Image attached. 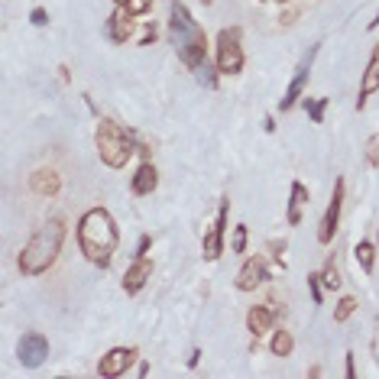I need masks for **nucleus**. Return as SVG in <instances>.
Instances as JSON below:
<instances>
[{
	"mask_svg": "<svg viewBox=\"0 0 379 379\" xmlns=\"http://www.w3.org/2000/svg\"><path fill=\"white\" fill-rule=\"evenodd\" d=\"M270 350H272V357H292V350H295V337H292L285 328H282V330H272Z\"/></svg>",
	"mask_w": 379,
	"mask_h": 379,
	"instance_id": "6ab92c4d",
	"label": "nucleus"
},
{
	"mask_svg": "<svg viewBox=\"0 0 379 379\" xmlns=\"http://www.w3.org/2000/svg\"><path fill=\"white\" fill-rule=\"evenodd\" d=\"M321 282H324V289H328V292H337V289H340V272H337V266H334V260L324 263Z\"/></svg>",
	"mask_w": 379,
	"mask_h": 379,
	"instance_id": "4be33fe9",
	"label": "nucleus"
},
{
	"mask_svg": "<svg viewBox=\"0 0 379 379\" xmlns=\"http://www.w3.org/2000/svg\"><path fill=\"white\" fill-rule=\"evenodd\" d=\"M152 247V237H140V247H136V256H146Z\"/></svg>",
	"mask_w": 379,
	"mask_h": 379,
	"instance_id": "c756f323",
	"label": "nucleus"
},
{
	"mask_svg": "<svg viewBox=\"0 0 379 379\" xmlns=\"http://www.w3.org/2000/svg\"><path fill=\"white\" fill-rule=\"evenodd\" d=\"M308 204V188L301 182H292V198H289V224L299 227L301 224V208Z\"/></svg>",
	"mask_w": 379,
	"mask_h": 379,
	"instance_id": "a211bd4d",
	"label": "nucleus"
},
{
	"mask_svg": "<svg viewBox=\"0 0 379 379\" xmlns=\"http://www.w3.org/2000/svg\"><path fill=\"white\" fill-rule=\"evenodd\" d=\"M276 3H292V0H276Z\"/></svg>",
	"mask_w": 379,
	"mask_h": 379,
	"instance_id": "c9c22d12",
	"label": "nucleus"
},
{
	"mask_svg": "<svg viewBox=\"0 0 379 379\" xmlns=\"http://www.w3.org/2000/svg\"><path fill=\"white\" fill-rule=\"evenodd\" d=\"M344 191H347V185H344V179H337V182H334V195H330V204H328V211H324V218H321V227H318V243H324V247H328L330 240H334V233H337L340 211H344Z\"/></svg>",
	"mask_w": 379,
	"mask_h": 379,
	"instance_id": "9d476101",
	"label": "nucleus"
},
{
	"mask_svg": "<svg viewBox=\"0 0 379 379\" xmlns=\"http://www.w3.org/2000/svg\"><path fill=\"white\" fill-rule=\"evenodd\" d=\"M344 369H347L350 379H357V363H353V353H347V367H344Z\"/></svg>",
	"mask_w": 379,
	"mask_h": 379,
	"instance_id": "7c9ffc66",
	"label": "nucleus"
},
{
	"mask_svg": "<svg viewBox=\"0 0 379 379\" xmlns=\"http://www.w3.org/2000/svg\"><path fill=\"white\" fill-rule=\"evenodd\" d=\"M243 33L240 26H230V30H220L218 33V71L220 75H240L243 71Z\"/></svg>",
	"mask_w": 379,
	"mask_h": 379,
	"instance_id": "39448f33",
	"label": "nucleus"
},
{
	"mask_svg": "<svg viewBox=\"0 0 379 379\" xmlns=\"http://www.w3.org/2000/svg\"><path fill=\"white\" fill-rule=\"evenodd\" d=\"M30 188L39 195V198H55L62 191V175L55 169H36L30 175Z\"/></svg>",
	"mask_w": 379,
	"mask_h": 379,
	"instance_id": "2eb2a0df",
	"label": "nucleus"
},
{
	"mask_svg": "<svg viewBox=\"0 0 379 379\" xmlns=\"http://www.w3.org/2000/svg\"><path fill=\"white\" fill-rule=\"evenodd\" d=\"M49 357V337L42 330H26L20 340H17V360H20L26 369H39Z\"/></svg>",
	"mask_w": 379,
	"mask_h": 379,
	"instance_id": "0eeeda50",
	"label": "nucleus"
},
{
	"mask_svg": "<svg viewBox=\"0 0 379 379\" xmlns=\"http://www.w3.org/2000/svg\"><path fill=\"white\" fill-rule=\"evenodd\" d=\"M305 110H308L311 123H324V110H328V98H315V100H305Z\"/></svg>",
	"mask_w": 379,
	"mask_h": 379,
	"instance_id": "5701e85b",
	"label": "nucleus"
},
{
	"mask_svg": "<svg viewBox=\"0 0 379 379\" xmlns=\"http://www.w3.org/2000/svg\"><path fill=\"white\" fill-rule=\"evenodd\" d=\"M104 36H107L110 42H117V46H123V42L130 39V20H127V10H123V7L110 13V20L104 23Z\"/></svg>",
	"mask_w": 379,
	"mask_h": 379,
	"instance_id": "f3484780",
	"label": "nucleus"
},
{
	"mask_svg": "<svg viewBox=\"0 0 379 379\" xmlns=\"http://www.w3.org/2000/svg\"><path fill=\"white\" fill-rule=\"evenodd\" d=\"M136 357H140V350H136V347H114V350H107V353L100 357V363H98V376H104V379L127 376V369L136 363Z\"/></svg>",
	"mask_w": 379,
	"mask_h": 379,
	"instance_id": "1a4fd4ad",
	"label": "nucleus"
},
{
	"mask_svg": "<svg viewBox=\"0 0 379 379\" xmlns=\"http://www.w3.org/2000/svg\"><path fill=\"white\" fill-rule=\"evenodd\" d=\"M272 324H276V311L266 308V305H253L247 311V330L253 337H263V334H270Z\"/></svg>",
	"mask_w": 379,
	"mask_h": 379,
	"instance_id": "dca6fc26",
	"label": "nucleus"
},
{
	"mask_svg": "<svg viewBox=\"0 0 379 379\" xmlns=\"http://www.w3.org/2000/svg\"><path fill=\"white\" fill-rule=\"evenodd\" d=\"M247 237H249L247 224H237V227H233V243H230V249H233V253H243V249H247Z\"/></svg>",
	"mask_w": 379,
	"mask_h": 379,
	"instance_id": "393cba45",
	"label": "nucleus"
},
{
	"mask_svg": "<svg viewBox=\"0 0 379 379\" xmlns=\"http://www.w3.org/2000/svg\"><path fill=\"white\" fill-rule=\"evenodd\" d=\"M30 23H33V26H46V23H49V13L42 10V7H33V10H30Z\"/></svg>",
	"mask_w": 379,
	"mask_h": 379,
	"instance_id": "cd10ccee",
	"label": "nucleus"
},
{
	"mask_svg": "<svg viewBox=\"0 0 379 379\" xmlns=\"http://www.w3.org/2000/svg\"><path fill=\"white\" fill-rule=\"evenodd\" d=\"M127 17H143V13L152 10V0H127Z\"/></svg>",
	"mask_w": 379,
	"mask_h": 379,
	"instance_id": "a878e982",
	"label": "nucleus"
},
{
	"mask_svg": "<svg viewBox=\"0 0 379 379\" xmlns=\"http://www.w3.org/2000/svg\"><path fill=\"white\" fill-rule=\"evenodd\" d=\"M152 39H156V26H146V30L140 33V46H150Z\"/></svg>",
	"mask_w": 379,
	"mask_h": 379,
	"instance_id": "c85d7f7f",
	"label": "nucleus"
},
{
	"mask_svg": "<svg viewBox=\"0 0 379 379\" xmlns=\"http://www.w3.org/2000/svg\"><path fill=\"white\" fill-rule=\"evenodd\" d=\"M367 162L373 169H379V133H373L367 140Z\"/></svg>",
	"mask_w": 379,
	"mask_h": 379,
	"instance_id": "bb28decb",
	"label": "nucleus"
},
{
	"mask_svg": "<svg viewBox=\"0 0 379 379\" xmlns=\"http://www.w3.org/2000/svg\"><path fill=\"white\" fill-rule=\"evenodd\" d=\"M308 292H311V301H315V305L324 301V282H321V272H308Z\"/></svg>",
	"mask_w": 379,
	"mask_h": 379,
	"instance_id": "b1692460",
	"label": "nucleus"
},
{
	"mask_svg": "<svg viewBox=\"0 0 379 379\" xmlns=\"http://www.w3.org/2000/svg\"><path fill=\"white\" fill-rule=\"evenodd\" d=\"M227 220H230V198H220L218 218L211 224V230L201 240V256L208 263H218L220 253H224V237H227Z\"/></svg>",
	"mask_w": 379,
	"mask_h": 379,
	"instance_id": "423d86ee",
	"label": "nucleus"
},
{
	"mask_svg": "<svg viewBox=\"0 0 379 379\" xmlns=\"http://www.w3.org/2000/svg\"><path fill=\"white\" fill-rule=\"evenodd\" d=\"M150 279H152V260L150 256H136V260L130 263V270L123 272V292H127V295H136Z\"/></svg>",
	"mask_w": 379,
	"mask_h": 379,
	"instance_id": "ddd939ff",
	"label": "nucleus"
},
{
	"mask_svg": "<svg viewBox=\"0 0 379 379\" xmlns=\"http://www.w3.org/2000/svg\"><path fill=\"white\" fill-rule=\"evenodd\" d=\"M353 256H357L360 270H363V272H373V263H376V247H373L369 240H360L357 247H353Z\"/></svg>",
	"mask_w": 379,
	"mask_h": 379,
	"instance_id": "aec40b11",
	"label": "nucleus"
},
{
	"mask_svg": "<svg viewBox=\"0 0 379 379\" xmlns=\"http://www.w3.org/2000/svg\"><path fill=\"white\" fill-rule=\"evenodd\" d=\"M376 26H379V10H376V17L369 20V30H376Z\"/></svg>",
	"mask_w": 379,
	"mask_h": 379,
	"instance_id": "72a5a7b5",
	"label": "nucleus"
},
{
	"mask_svg": "<svg viewBox=\"0 0 379 379\" xmlns=\"http://www.w3.org/2000/svg\"><path fill=\"white\" fill-rule=\"evenodd\" d=\"M266 279H270L266 260H263V256H249V260L240 266V272H237V289L240 292H253L256 285H263Z\"/></svg>",
	"mask_w": 379,
	"mask_h": 379,
	"instance_id": "9b49d317",
	"label": "nucleus"
},
{
	"mask_svg": "<svg viewBox=\"0 0 379 379\" xmlns=\"http://www.w3.org/2000/svg\"><path fill=\"white\" fill-rule=\"evenodd\" d=\"M263 127H266V133H272V130H276V120L266 117V120H263Z\"/></svg>",
	"mask_w": 379,
	"mask_h": 379,
	"instance_id": "473e14b6",
	"label": "nucleus"
},
{
	"mask_svg": "<svg viewBox=\"0 0 379 379\" xmlns=\"http://www.w3.org/2000/svg\"><path fill=\"white\" fill-rule=\"evenodd\" d=\"M198 363H201V350H191V357H188V367H191V369H198Z\"/></svg>",
	"mask_w": 379,
	"mask_h": 379,
	"instance_id": "2f4dec72",
	"label": "nucleus"
},
{
	"mask_svg": "<svg viewBox=\"0 0 379 379\" xmlns=\"http://www.w3.org/2000/svg\"><path fill=\"white\" fill-rule=\"evenodd\" d=\"M357 308H360V301L353 299V295H344V299L337 301V308H334V324H344Z\"/></svg>",
	"mask_w": 379,
	"mask_h": 379,
	"instance_id": "412c9836",
	"label": "nucleus"
},
{
	"mask_svg": "<svg viewBox=\"0 0 379 379\" xmlns=\"http://www.w3.org/2000/svg\"><path fill=\"white\" fill-rule=\"evenodd\" d=\"M379 91V42L373 46V55L367 62V71H363V78H360V94H357V110L367 107V100L373 98Z\"/></svg>",
	"mask_w": 379,
	"mask_h": 379,
	"instance_id": "f8f14e48",
	"label": "nucleus"
},
{
	"mask_svg": "<svg viewBox=\"0 0 379 379\" xmlns=\"http://www.w3.org/2000/svg\"><path fill=\"white\" fill-rule=\"evenodd\" d=\"M156 188H159V172H156V166H152L150 159H143V166L130 179V191L136 198H146V195H152Z\"/></svg>",
	"mask_w": 379,
	"mask_h": 379,
	"instance_id": "4468645a",
	"label": "nucleus"
},
{
	"mask_svg": "<svg viewBox=\"0 0 379 379\" xmlns=\"http://www.w3.org/2000/svg\"><path fill=\"white\" fill-rule=\"evenodd\" d=\"M94 146H98V156L107 169H123L133 159V152H136V133L123 130L114 120H98Z\"/></svg>",
	"mask_w": 379,
	"mask_h": 379,
	"instance_id": "20e7f679",
	"label": "nucleus"
},
{
	"mask_svg": "<svg viewBox=\"0 0 379 379\" xmlns=\"http://www.w3.org/2000/svg\"><path fill=\"white\" fill-rule=\"evenodd\" d=\"M78 247L85 260L98 270H107L114 263V253L120 247L117 220L110 218L107 208H88L78 220Z\"/></svg>",
	"mask_w": 379,
	"mask_h": 379,
	"instance_id": "f257e3e1",
	"label": "nucleus"
},
{
	"mask_svg": "<svg viewBox=\"0 0 379 379\" xmlns=\"http://www.w3.org/2000/svg\"><path fill=\"white\" fill-rule=\"evenodd\" d=\"M65 233H69L65 218L46 220V224L26 240V247H23L20 256H17V266H20L23 276L36 279V276H42V272H49L52 266H55V260H59L62 243H65Z\"/></svg>",
	"mask_w": 379,
	"mask_h": 379,
	"instance_id": "f03ea898",
	"label": "nucleus"
},
{
	"mask_svg": "<svg viewBox=\"0 0 379 379\" xmlns=\"http://www.w3.org/2000/svg\"><path fill=\"white\" fill-rule=\"evenodd\" d=\"M169 36L179 59L188 65V71L201 69L208 62V36H204V30L198 26V20L191 17V10L182 0L169 3Z\"/></svg>",
	"mask_w": 379,
	"mask_h": 379,
	"instance_id": "7ed1b4c3",
	"label": "nucleus"
},
{
	"mask_svg": "<svg viewBox=\"0 0 379 379\" xmlns=\"http://www.w3.org/2000/svg\"><path fill=\"white\" fill-rule=\"evenodd\" d=\"M315 55H318V46H311V52L301 59V65L295 69V75H292L289 88H285V94H282L279 100V110L285 114V110H292L295 104L301 100V94H305V88H308V78H311V62H315Z\"/></svg>",
	"mask_w": 379,
	"mask_h": 379,
	"instance_id": "6e6552de",
	"label": "nucleus"
},
{
	"mask_svg": "<svg viewBox=\"0 0 379 379\" xmlns=\"http://www.w3.org/2000/svg\"><path fill=\"white\" fill-rule=\"evenodd\" d=\"M114 3H117V7H127V0H114Z\"/></svg>",
	"mask_w": 379,
	"mask_h": 379,
	"instance_id": "f704fd0d",
	"label": "nucleus"
}]
</instances>
